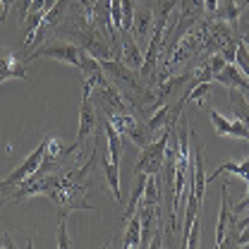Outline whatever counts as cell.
Here are the masks:
<instances>
[{"instance_id": "cell-6", "label": "cell", "mask_w": 249, "mask_h": 249, "mask_svg": "<svg viewBox=\"0 0 249 249\" xmlns=\"http://www.w3.org/2000/svg\"><path fill=\"white\" fill-rule=\"evenodd\" d=\"M118 36H120V46H123V62L129 67V70H142V65H144V53H142L139 43L134 41L132 31L120 29Z\"/></svg>"}, {"instance_id": "cell-7", "label": "cell", "mask_w": 249, "mask_h": 249, "mask_svg": "<svg viewBox=\"0 0 249 249\" xmlns=\"http://www.w3.org/2000/svg\"><path fill=\"white\" fill-rule=\"evenodd\" d=\"M209 118H211V123H213V129H216V134L220 137H232V139H249V127L247 124H242L240 120H225L220 113L216 110H209Z\"/></svg>"}, {"instance_id": "cell-24", "label": "cell", "mask_w": 249, "mask_h": 249, "mask_svg": "<svg viewBox=\"0 0 249 249\" xmlns=\"http://www.w3.org/2000/svg\"><path fill=\"white\" fill-rule=\"evenodd\" d=\"M43 5H46V0H31L29 12H46V10H43Z\"/></svg>"}, {"instance_id": "cell-13", "label": "cell", "mask_w": 249, "mask_h": 249, "mask_svg": "<svg viewBox=\"0 0 249 249\" xmlns=\"http://www.w3.org/2000/svg\"><path fill=\"white\" fill-rule=\"evenodd\" d=\"M220 173H232V175H240V178H242V180L249 185V156L242 160V163H235V160L223 163L220 168H216V170L209 175V180H216V178H220Z\"/></svg>"}, {"instance_id": "cell-11", "label": "cell", "mask_w": 249, "mask_h": 249, "mask_svg": "<svg viewBox=\"0 0 249 249\" xmlns=\"http://www.w3.org/2000/svg\"><path fill=\"white\" fill-rule=\"evenodd\" d=\"M103 132H106V139H108V163L110 165H118L120 168V158H123V137L113 129L110 123H103Z\"/></svg>"}, {"instance_id": "cell-20", "label": "cell", "mask_w": 249, "mask_h": 249, "mask_svg": "<svg viewBox=\"0 0 249 249\" xmlns=\"http://www.w3.org/2000/svg\"><path fill=\"white\" fill-rule=\"evenodd\" d=\"M12 5H15V10H17V15H19V22L29 15V5L31 0H12Z\"/></svg>"}, {"instance_id": "cell-12", "label": "cell", "mask_w": 249, "mask_h": 249, "mask_svg": "<svg viewBox=\"0 0 249 249\" xmlns=\"http://www.w3.org/2000/svg\"><path fill=\"white\" fill-rule=\"evenodd\" d=\"M240 15H242V7H240L235 0H223V2H218L213 19H218V22H225V24H230V27H237Z\"/></svg>"}, {"instance_id": "cell-3", "label": "cell", "mask_w": 249, "mask_h": 249, "mask_svg": "<svg viewBox=\"0 0 249 249\" xmlns=\"http://www.w3.org/2000/svg\"><path fill=\"white\" fill-rule=\"evenodd\" d=\"M82 51L74 41L70 38H58V41H51V43H43L41 48H36L34 53H29L24 62H34L36 58H53V60L67 62L72 67H82Z\"/></svg>"}, {"instance_id": "cell-28", "label": "cell", "mask_w": 249, "mask_h": 249, "mask_svg": "<svg viewBox=\"0 0 249 249\" xmlns=\"http://www.w3.org/2000/svg\"><path fill=\"white\" fill-rule=\"evenodd\" d=\"M103 249H113V242H108V245H106V247Z\"/></svg>"}, {"instance_id": "cell-19", "label": "cell", "mask_w": 249, "mask_h": 249, "mask_svg": "<svg viewBox=\"0 0 249 249\" xmlns=\"http://www.w3.org/2000/svg\"><path fill=\"white\" fill-rule=\"evenodd\" d=\"M12 194H15V187L10 185L7 180H0V206H5L7 201H12Z\"/></svg>"}, {"instance_id": "cell-30", "label": "cell", "mask_w": 249, "mask_h": 249, "mask_svg": "<svg viewBox=\"0 0 249 249\" xmlns=\"http://www.w3.org/2000/svg\"><path fill=\"white\" fill-rule=\"evenodd\" d=\"M2 82H5V79H2V77H0V84H2Z\"/></svg>"}, {"instance_id": "cell-16", "label": "cell", "mask_w": 249, "mask_h": 249, "mask_svg": "<svg viewBox=\"0 0 249 249\" xmlns=\"http://www.w3.org/2000/svg\"><path fill=\"white\" fill-rule=\"evenodd\" d=\"M235 62H237V67L242 70V74L249 79V48L242 43V41H237V53H235Z\"/></svg>"}, {"instance_id": "cell-14", "label": "cell", "mask_w": 249, "mask_h": 249, "mask_svg": "<svg viewBox=\"0 0 249 249\" xmlns=\"http://www.w3.org/2000/svg\"><path fill=\"white\" fill-rule=\"evenodd\" d=\"M230 108H232V113H235V120H240L242 124H247L249 127V101L235 89H230Z\"/></svg>"}, {"instance_id": "cell-25", "label": "cell", "mask_w": 249, "mask_h": 249, "mask_svg": "<svg viewBox=\"0 0 249 249\" xmlns=\"http://www.w3.org/2000/svg\"><path fill=\"white\" fill-rule=\"evenodd\" d=\"M247 242H249V225L237 235V247H242V245H247Z\"/></svg>"}, {"instance_id": "cell-10", "label": "cell", "mask_w": 249, "mask_h": 249, "mask_svg": "<svg viewBox=\"0 0 249 249\" xmlns=\"http://www.w3.org/2000/svg\"><path fill=\"white\" fill-rule=\"evenodd\" d=\"M228 223H230V194H228V185H220V211H218V228H216V247L225 240L228 232Z\"/></svg>"}, {"instance_id": "cell-23", "label": "cell", "mask_w": 249, "mask_h": 249, "mask_svg": "<svg viewBox=\"0 0 249 249\" xmlns=\"http://www.w3.org/2000/svg\"><path fill=\"white\" fill-rule=\"evenodd\" d=\"M0 249H17L10 235H0Z\"/></svg>"}, {"instance_id": "cell-18", "label": "cell", "mask_w": 249, "mask_h": 249, "mask_svg": "<svg viewBox=\"0 0 249 249\" xmlns=\"http://www.w3.org/2000/svg\"><path fill=\"white\" fill-rule=\"evenodd\" d=\"M55 242H58V249H72L70 235H67V225H65V218H58V232H55Z\"/></svg>"}, {"instance_id": "cell-27", "label": "cell", "mask_w": 249, "mask_h": 249, "mask_svg": "<svg viewBox=\"0 0 249 249\" xmlns=\"http://www.w3.org/2000/svg\"><path fill=\"white\" fill-rule=\"evenodd\" d=\"M24 249H34V240H27V247Z\"/></svg>"}, {"instance_id": "cell-29", "label": "cell", "mask_w": 249, "mask_h": 249, "mask_svg": "<svg viewBox=\"0 0 249 249\" xmlns=\"http://www.w3.org/2000/svg\"><path fill=\"white\" fill-rule=\"evenodd\" d=\"M240 249H249V242H247V245H242V247H240Z\"/></svg>"}, {"instance_id": "cell-22", "label": "cell", "mask_w": 249, "mask_h": 249, "mask_svg": "<svg viewBox=\"0 0 249 249\" xmlns=\"http://www.w3.org/2000/svg\"><path fill=\"white\" fill-rule=\"evenodd\" d=\"M160 242H163V232H160V230H156L154 237H151V242H149V247H146V249H160Z\"/></svg>"}, {"instance_id": "cell-15", "label": "cell", "mask_w": 249, "mask_h": 249, "mask_svg": "<svg viewBox=\"0 0 249 249\" xmlns=\"http://www.w3.org/2000/svg\"><path fill=\"white\" fill-rule=\"evenodd\" d=\"M170 113H173V106H160L158 110H154V115H149L146 129L154 134V132H158L163 124H175V123H170Z\"/></svg>"}, {"instance_id": "cell-9", "label": "cell", "mask_w": 249, "mask_h": 249, "mask_svg": "<svg viewBox=\"0 0 249 249\" xmlns=\"http://www.w3.org/2000/svg\"><path fill=\"white\" fill-rule=\"evenodd\" d=\"M216 82H220L228 89H235V91H242L245 87H249V79L242 74V70L237 65H225L223 72L216 77Z\"/></svg>"}, {"instance_id": "cell-2", "label": "cell", "mask_w": 249, "mask_h": 249, "mask_svg": "<svg viewBox=\"0 0 249 249\" xmlns=\"http://www.w3.org/2000/svg\"><path fill=\"white\" fill-rule=\"evenodd\" d=\"M173 129H175V124H165L163 134L158 139H154L146 149H142V156H139V160L134 165V175H160L165 149H168V142L173 137Z\"/></svg>"}, {"instance_id": "cell-4", "label": "cell", "mask_w": 249, "mask_h": 249, "mask_svg": "<svg viewBox=\"0 0 249 249\" xmlns=\"http://www.w3.org/2000/svg\"><path fill=\"white\" fill-rule=\"evenodd\" d=\"M46 144H48V139L43 137L41 139V144L34 149L29 154V158L24 160V163H19L12 173H10V178H7V182L12 187H19L22 182H27L31 175H36L38 173V168H41V163H43V156H46Z\"/></svg>"}, {"instance_id": "cell-17", "label": "cell", "mask_w": 249, "mask_h": 249, "mask_svg": "<svg viewBox=\"0 0 249 249\" xmlns=\"http://www.w3.org/2000/svg\"><path fill=\"white\" fill-rule=\"evenodd\" d=\"M110 22L115 31L123 29V0H110Z\"/></svg>"}, {"instance_id": "cell-26", "label": "cell", "mask_w": 249, "mask_h": 249, "mask_svg": "<svg viewBox=\"0 0 249 249\" xmlns=\"http://www.w3.org/2000/svg\"><path fill=\"white\" fill-rule=\"evenodd\" d=\"M0 5H2V12H0V19H5V17H7V10H10V5H12V0H0Z\"/></svg>"}, {"instance_id": "cell-8", "label": "cell", "mask_w": 249, "mask_h": 249, "mask_svg": "<svg viewBox=\"0 0 249 249\" xmlns=\"http://www.w3.org/2000/svg\"><path fill=\"white\" fill-rule=\"evenodd\" d=\"M0 77L2 79H24L27 62H22L19 55H15V53H0Z\"/></svg>"}, {"instance_id": "cell-21", "label": "cell", "mask_w": 249, "mask_h": 249, "mask_svg": "<svg viewBox=\"0 0 249 249\" xmlns=\"http://www.w3.org/2000/svg\"><path fill=\"white\" fill-rule=\"evenodd\" d=\"M216 7H218V0H204V12L209 15V19H213Z\"/></svg>"}, {"instance_id": "cell-5", "label": "cell", "mask_w": 249, "mask_h": 249, "mask_svg": "<svg viewBox=\"0 0 249 249\" xmlns=\"http://www.w3.org/2000/svg\"><path fill=\"white\" fill-rule=\"evenodd\" d=\"M132 36H134V41L139 43L144 36H151V31H154V10H151V5L146 2H139L137 0V7H134V19H132Z\"/></svg>"}, {"instance_id": "cell-1", "label": "cell", "mask_w": 249, "mask_h": 249, "mask_svg": "<svg viewBox=\"0 0 249 249\" xmlns=\"http://www.w3.org/2000/svg\"><path fill=\"white\" fill-rule=\"evenodd\" d=\"M96 156H98V144H93V151L87 163H82L77 170L62 173L60 187L51 194L58 209V218L70 216L72 211H93V206L87 201V192H89V173L96 163Z\"/></svg>"}]
</instances>
